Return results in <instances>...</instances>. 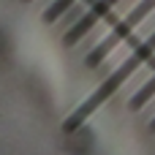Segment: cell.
<instances>
[{
    "label": "cell",
    "mask_w": 155,
    "mask_h": 155,
    "mask_svg": "<svg viewBox=\"0 0 155 155\" xmlns=\"http://www.w3.org/2000/svg\"><path fill=\"white\" fill-rule=\"evenodd\" d=\"M71 3H74V0H54V3L46 8V14H44V16H46V22H54L60 14H65V11L71 8Z\"/></svg>",
    "instance_id": "obj_1"
}]
</instances>
